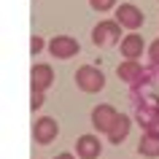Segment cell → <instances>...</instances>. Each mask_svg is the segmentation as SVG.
<instances>
[{"instance_id":"cell-1","label":"cell","mask_w":159,"mask_h":159,"mask_svg":"<svg viewBox=\"0 0 159 159\" xmlns=\"http://www.w3.org/2000/svg\"><path fill=\"white\" fill-rule=\"evenodd\" d=\"M75 84H78V89H84V92H100L102 86H105V75H102L100 67L94 65H84L75 70Z\"/></svg>"},{"instance_id":"cell-2","label":"cell","mask_w":159,"mask_h":159,"mask_svg":"<svg viewBox=\"0 0 159 159\" xmlns=\"http://www.w3.org/2000/svg\"><path fill=\"white\" fill-rule=\"evenodd\" d=\"M121 22L119 19H105V22H100V25L92 30V41L97 43V46H113V43H119V38H121Z\"/></svg>"},{"instance_id":"cell-3","label":"cell","mask_w":159,"mask_h":159,"mask_svg":"<svg viewBox=\"0 0 159 159\" xmlns=\"http://www.w3.org/2000/svg\"><path fill=\"white\" fill-rule=\"evenodd\" d=\"M49 51L57 59H70V57H75V54L81 51V46H78V41L70 38V35H57V38L49 41Z\"/></svg>"},{"instance_id":"cell-4","label":"cell","mask_w":159,"mask_h":159,"mask_svg":"<svg viewBox=\"0 0 159 159\" xmlns=\"http://www.w3.org/2000/svg\"><path fill=\"white\" fill-rule=\"evenodd\" d=\"M57 135H59V124H57V119H51V116L38 119L35 127H33V138H35V143H41V146H49Z\"/></svg>"},{"instance_id":"cell-5","label":"cell","mask_w":159,"mask_h":159,"mask_svg":"<svg viewBox=\"0 0 159 159\" xmlns=\"http://www.w3.org/2000/svg\"><path fill=\"white\" fill-rule=\"evenodd\" d=\"M116 119H119V111L113 108V105H97V108L92 111V124H94V129H100V132H105V135L113 129Z\"/></svg>"},{"instance_id":"cell-6","label":"cell","mask_w":159,"mask_h":159,"mask_svg":"<svg viewBox=\"0 0 159 159\" xmlns=\"http://www.w3.org/2000/svg\"><path fill=\"white\" fill-rule=\"evenodd\" d=\"M116 19L124 27H129V30H138V27L143 25V11L138 8V6H132V3H121L116 8Z\"/></svg>"},{"instance_id":"cell-7","label":"cell","mask_w":159,"mask_h":159,"mask_svg":"<svg viewBox=\"0 0 159 159\" xmlns=\"http://www.w3.org/2000/svg\"><path fill=\"white\" fill-rule=\"evenodd\" d=\"M75 151H78V157L81 159H97L102 151V143L97 135H81L78 140H75Z\"/></svg>"},{"instance_id":"cell-8","label":"cell","mask_w":159,"mask_h":159,"mask_svg":"<svg viewBox=\"0 0 159 159\" xmlns=\"http://www.w3.org/2000/svg\"><path fill=\"white\" fill-rule=\"evenodd\" d=\"M116 75L121 78V81H127V84H140L143 78H146V73H143V65H138L135 59H127V62H121V65L116 67Z\"/></svg>"},{"instance_id":"cell-9","label":"cell","mask_w":159,"mask_h":159,"mask_svg":"<svg viewBox=\"0 0 159 159\" xmlns=\"http://www.w3.org/2000/svg\"><path fill=\"white\" fill-rule=\"evenodd\" d=\"M51 81H54V67L51 65H33V70H30V86H35V89H49Z\"/></svg>"},{"instance_id":"cell-10","label":"cell","mask_w":159,"mask_h":159,"mask_svg":"<svg viewBox=\"0 0 159 159\" xmlns=\"http://www.w3.org/2000/svg\"><path fill=\"white\" fill-rule=\"evenodd\" d=\"M138 151H140L143 157H159V127H148L146 132H143L140 143H138Z\"/></svg>"},{"instance_id":"cell-11","label":"cell","mask_w":159,"mask_h":159,"mask_svg":"<svg viewBox=\"0 0 159 159\" xmlns=\"http://www.w3.org/2000/svg\"><path fill=\"white\" fill-rule=\"evenodd\" d=\"M129 127H132V119L127 116V113H119V119H116V124H113V129L108 132V140L113 143V146H119V143H121L127 135H129Z\"/></svg>"},{"instance_id":"cell-12","label":"cell","mask_w":159,"mask_h":159,"mask_svg":"<svg viewBox=\"0 0 159 159\" xmlns=\"http://www.w3.org/2000/svg\"><path fill=\"white\" fill-rule=\"evenodd\" d=\"M121 54H124L127 59H138L143 54V38L135 35V33H129L127 38H121Z\"/></svg>"},{"instance_id":"cell-13","label":"cell","mask_w":159,"mask_h":159,"mask_svg":"<svg viewBox=\"0 0 159 159\" xmlns=\"http://www.w3.org/2000/svg\"><path fill=\"white\" fill-rule=\"evenodd\" d=\"M41 105H43V89H35V86H33V94H30V108L38 111Z\"/></svg>"},{"instance_id":"cell-14","label":"cell","mask_w":159,"mask_h":159,"mask_svg":"<svg viewBox=\"0 0 159 159\" xmlns=\"http://www.w3.org/2000/svg\"><path fill=\"white\" fill-rule=\"evenodd\" d=\"M89 6H92L94 11H111L116 6V0H89Z\"/></svg>"},{"instance_id":"cell-15","label":"cell","mask_w":159,"mask_h":159,"mask_svg":"<svg viewBox=\"0 0 159 159\" xmlns=\"http://www.w3.org/2000/svg\"><path fill=\"white\" fill-rule=\"evenodd\" d=\"M148 57H151V62H154V65H159V38L148 46Z\"/></svg>"},{"instance_id":"cell-16","label":"cell","mask_w":159,"mask_h":159,"mask_svg":"<svg viewBox=\"0 0 159 159\" xmlns=\"http://www.w3.org/2000/svg\"><path fill=\"white\" fill-rule=\"evenodd\" d=\"M43 43H46L43 38H38V35H33V41H30V51H33V54H38V51L43 49Z\"/></svg>"},{"instance_id":"cell-17","label":"cell","mask_w":159,"mask_h":159,"mask_svg":"<svg viewBox=\"0 0 159 159\" xmlns=\"http://www.w3.org/2000/svg\"><path fill=\"white\" fill-rule=\"evenodd\" d=\"M57 159H81V157H73V154H59Z\"/></svg>"}]
</instances>
